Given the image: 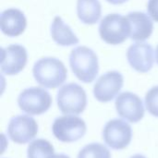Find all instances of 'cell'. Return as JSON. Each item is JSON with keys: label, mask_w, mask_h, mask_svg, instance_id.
I'll return each mask as SVG.
<instances>
[{"label": "cell", "mask_w": 158, "mask_h": 158, "mask_svg": "<svg viewBox=\"0 0 158 158\" xmlns=\"http://www.w3.org/2000/svg\"><path fill=\"white\" fill-rule=\"evenodd\" d=\"M32 73L35 81L48 89L59 87L68 77V70L64 63L56 57L39 59L33 66Z\"/></svg>", "instance_id": "cell-1"}, {"label": "cell", "mask_w": 158, "mask_h": 158, "mask_svg": "<svg viewBox=\"0 0 158 158\" xmlns=\"http://www.w3.org/2000/svg\"><path fill=\"white\" fill-rule=\"evenodd\" d=\"M69 65L75 76L84 83L93 82L99 71L98 57L87 46H78L71 51Z\"/></svg>", "instance_id": "cell-2"}, {"label": "cell", "mask_w": 158, "mask_h": 158, "mask_svg": "<svg viewBox=\"0 0 158 158\" xmlns=\"http://www.w3.org/2000/svg\"><path fill=\"white\" fill-rule=\"evenodd\" d=\"M99 34L108 44H120L131 36V24L127 17L120 14H109L101 20Z\"/></svg>", "instance_id": "cell-3"}, {"label": "cell", "mask_w": 158, "mask_h": 158, "mask_svg": "<svg viewBox=\"0 0 158 158\" xmlns=\"http://www.w3.org/2000/svg\"><path fill=\"white\" fill-rule=\"evenodd\" d=\"M57 106L65 115H79L87 106V95L84 89L77 83L63 85L57 92Z\"/></svg>", "instance_id": "cell-4"}, {"label": "cell", "mask_w": 158, "mask_h": 158, "mask_svg": "<svg viewBox=\"0 0 158 158\" xmlns=\"http://www.w3.org/2000/svg\"><path fill=\"white\" fill-rule=\"evenodd\" d=\"M85 121L75 116L66 115L55 119L52 131L54 136L62 143H73L81 139L86 133Z\"/></svg>", "instance_id": "cell-5"}, {"label": "cell", "mask_w": 158, "mask_h": 158, "mask_svg": "<svg viewBox=\"0 0 158 158\" xmlns=\"http://www.w3.org/2000/svg\"><path fill=\"white\" fill-rule=\"evenodd\" d=\"M19 108L32 116H38L45 113L52 105L50 94L40 87H31L25 89L18 97Z\"/></svg>", "instance_id": "cell-6"}, {"label": "cell", "mask_w": 158, "mask_h": 158, "mask_svg": "<svg viewBox=\"0 0 158 158\" xmlns=\"http://www.w3.org/2000/svg\"><path fill=\"white\" fill-rule=\"evenodd\" d=\"M103 139L106 144L114 150L125 149L132 139L131 127L122 119L109 120L104 127Z\"/></svg>", "instance_id": "cell-7"}, {"label": "cell", "mask_w": 158, "mask_h": 158, "mask_svg": "<svg viewBox=\"0 0 158 158\" xmlns=\"http://www.w3.org/2000/svg\"><path fill=\"white\" fill-rule=\"evenodd\" d=\"M38 133L36 120L27 115H20L10 119L7 126V135L10 140L19 144L32 141Z\"/></svg>", "instance_id": "cell-8"}, {"label": "cell", "mask_w": 158, "mask_h": 158, "mask_svg": "<svg viewBox=\"0 0 158 158\" xmlns=\"http://www.w3.org/2000/svg\"><path fill=\"white\" fill-rule=\"evenodd\" d=\"M124 78L118 71H108L103 74L94 86L95 99L102 103L112 101L123 87Z\"/></svg>", "instance_id": "cell-9"}, {"label": "cell", "mask_w": 158, "mask_h": 158, "mask_svg": "<svg viewBox=\"0 0 158 158\" xmlns=\"http://www.w3.org/2000/svg\"><path fill=\"white\" fill-rule=\"evenodd\" d=\"M116 110L121 118L131 123H137L144 116V106L142 99L135 94L124 92L116 99Z\"/></svg>", "instance_id": "cell-10"}, {"label": "cell", "mask_w": 158, "mask_h": 158, "mask_svg": "<svg viewBox=\"0 0 158 158\" xmlns=\"http://www.w3.org/2000/svg\"><path fill=\"white\" fill-rule=\"evenodd\" d=\"M28 60L27 50L20 44H11L2 48L1 71L12 76L19 73L25 68Z\"/></svg>", "instance_id": "cell-11"}, {"label": "cell", "mask_w": 158, "mask_h": 158, "mask_svg": "<svg viewBox=\"0 0 158 158\" xmlns=\"http://www.w3.org/2000/svg\"><path fill=\"white\" fill-rule=\"evenodd\" d=\"M127 58L131 67L138 72L146 73L153 68L155 51L152 45L145 43L131 44L127 51Z\"/></svg>", "instance_id": "cell-12"}, {"label": "cell", "mask_w": 158, "mask_h": 158, "mask_svg": "<svg viewBox=\"0 0 158 158\" xmlns=\"http://www.w3.org/2000/svg\"><path fill=\"white\" fill-rule=\"evenodd\" d=\"M27 19L24 13L18 8H8L0 15V28L8 37H17L24 32Z\"/></svg>", "instance_id": "cell-13"}, {"label": "cell", "mask_w": 158, "mask_h": 158, "mask_svg": "<svg viewBox=\"0 0 158 158\" xmlns=\"http://www.w3.org/2000/svg\"><path fill=\"white\" fill-rule=\"evenodd\" d=\"M127 19L131 24V39L137 42H143L148 39L154 30V23L151 18L144 12H130Z\"/></svg>", "instance_id": "cell-14"}, {"label": "cell", "mask_w": 158, "mask_h": 158, "mask_svg": "<svg viewBox=\"0 0 158 158\" xmlns=\"http://www.w3.org/2000/svg\"><path fill=\"white\" fill-rule=\"evenodd\" d=\"M51 36L53 40L61 46H70L79 43V38L66 24L61 17H55L51 26Z\"/></svg>", "instance_id": "cell-15"}, {"label": "cell", "mask_w": 158, "mask_h": 158, "mask_svg": "<svg viewBox=\"0 0 158 158\" xmlns=\"http://www.w3.org/2000/svg\"><path fill=\"white\" fill-rule=\"evenodd\" d=\"M77 14L84 24L98 22L102 14V6L99 0H77Z\"/></svg>", "instance_id": "cell-16"}, {"label": "cell", "mask_w": 158, "mask_h": 158, "mask_svg": "<svg viewBox=\"0 0 158 158\" xmlns=\"http://www.w3.org/2000/svg\"><path fill=\"white\" fill-rule=\"evenodd\" d=\"M27 155L28 158H51L55 155V149L47 140L37 139L29 144Z\"/></svg>", "instance_id": "cell-17"}, {"label": "cell", "mask_w": 158, "mask_h": 158, "mask_svg": "<svg viewBox=\"0 0 158 158\" xmlns=\"http://www.w3.org/2000/svg\"><path fill=\"white\" fill-rule=\"evenodd\" d=\"M78 158H111V154L106 145L93 143L87 144L80 151Z\"/></svg>", "instance_id": "cell-18"}, {"label": "cell", "mask_w": 158, "mask_h": 158, "mask_svg": "<svg viewBox=\"0 0 158 158\" xmlns=\"http://www.w3.org/2000/svg\"><path fill=\"white\" fill-rule=\"evenodd\" d=\"M145 106L152 116L158 118V85L152 87L146 93Z\"/></svg>", "instance_id": "cell-19"}, {"label": "cell", "mask_w": 158, "mask_h": 158, "mask_svg": "<svg viewBox=\"0 0 158 158\" xmlns=\"http://www.w3.org/2000/svg\"><path fill=\"white\" fill-rule=\"evenodd\" d=\"M147 11L150 17L158 22V0H149L147 4Z\"/></svg>", "instance_id": "cell-20"}, {"label": "cell", "mask_w": 158, "mask_h": 158, "mask_svg": "<svg viewBox=\"0 0 158 158\" xmlns=\"http://www.w3.org/2000/svg\"><path fill=\"white\" fill-rule=\"evenodd\" d=\"M108 3L112 4V5H120V4H123L125 2H127L128 0H106Z\"/></svg>", "instance_id": "cell-21"}, {"label": "cell", "mask_w": 158, "mask_h": 158, "mask_svg": "<svg viewBox=\"0 0 158 158\" xmlns=\"http://www.w3.org/2000/svg\"><path fill=\"white\" fill-rule=\"evenodd\" d=\"M51 158H70L69 156H66V155H63V154H59V155H54Z\"/></svg>", "instance_id": "cell-22"}, {"label": "cell", "mask_w": 158, "mask_h": 158, "mask_svg": "<svg viewBox=\"0 0 158 158\" xmlns=\"http://www.w3.org/2000/svg\"><path fill=\"white\" fill-rule=\"evenodd\" d=\"M131 158H146L144 156H143V155H140V154H137V155H134V156H132Z\"/></svg>", "instance_id": "cell-23"}, {"label": "cell", "mask_w": 158, "mask_h": 158, "mask_svg": "<svg viewBox=\"0 0 158 158\" xmlns=\"http://www.w3.org/2000/svg\"><path fill=\"white\" fill-rule=\"evenodd\" d=\"M156 62H157V64H158V45H157V47H156Z\"/></svg>", "instance_id": "cell-24"}]
</instances>
